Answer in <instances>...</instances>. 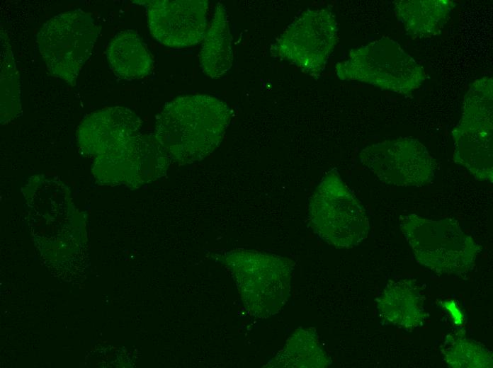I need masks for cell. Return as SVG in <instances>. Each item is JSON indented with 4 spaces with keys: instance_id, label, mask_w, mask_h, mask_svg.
I'll return each mask as SVG.
<instances>
[{
    "instance_id": "cell-1",
    "label": "cell",
    "mask_w": 493,
    "mask_h": 368,
    "mask_svg": "<svg viewBox=\"0 0 493 368\" xmlns=\"http://www.w3.org/2000/svg\"><path fill=\"white\" fill-rule=\"evenodd\" d=\"M230 119L229 106L217 98L181 96L167 103L158 115L154 135L170 162L193 163L220 146Z\"/></svg>"
},
{
    "instance_id": "cell-2",
    "label": "cell",
    "mask_w": 493,
    "mask_h": 368,
    "mask_svg": "<svg viewBox=\"0 0 493 368\" xmlns=\"http://www.w3.org/2000/svg\"><path fill=\"white\" fill-rule=\"evenodd\" d=\"M400 223L416 260L438 274L468 272L481 251L455 219L433 220L409 214L402 215Z\"/></svg>"
},
{
    "instance_id": "cell-3",
    "label": "cell",
    "mask_w": 493,
    "mask_h": 368,
    "mask_svg": "<svg viewBox=\"0 0 493 368\" xmlns=\"http://www.w3.org/2000/svg\"><path fill=\"white\" fill-rule=\"evenodd\" d=\"M307 212L315 234L335 248L356 246L368 235L366 211L336 168L319 183L309 200Z\"/></svg>"
},
{
    "instance_id": "cell-4",
    "label": "cell",
    "mask_w": 493,
    "mask_h": 368,
    "mask_svg": "<svg viewBox=\"0 0 493 368\" xmlns=\"http://www.w3.org/2000/svg\"><path fill=\"white\" fill-rule=\"evenodd\" d=\"M335 71L342 81L366 83L404 96L418 89L426 78L423 67L387 37L351 50Z\"/></svg>"
},
{
    "instance_id": "cell-5",
    "label": "cell",
    "mask_w": 493,
    "mask_h": 368,
    "mask_svg": "<svg viewBox=\"0 0 493 368\" xmlns=\"http://www.w3.org/2000/svg\"><path fill=\"white\" fill-rule=\"evenodd\" d=\"M453 160L480 181H493V79L472 82L463 102L461 119L451 131Z\"/></svg>"
},
{
    "instance_id": "cell-6",
    "label": "cell",
    "mask_w": 493,
    "mask_h": 368,
    "mask_svg": "<svg viewBox=\"0 0 493 368\" xmlns=\"http://www.w3.org/2000/svg\"><path fill=\"white\" fill-rule=\"evenodd\" d=\"M99 33L100 28L91 15L77 9L45 22L37 34L36 42L50 72L74 86Z\"/></svg>"
},
{
    "instance_id": "cell-7",
    "label": "cell",
    "mask_w": 493,
    "mask_h": 368,
    "mask_svg": "<svg viewBox=\"0 0 493 368\" xmlns=\"http://www.w3.org/2000/svg\"><path fill=\"white\" fill-rule=\"evenodd\" d=\"M242 297L254 314L268 317L279 312L291 292L294 262L272 254L238 251L227 258Z\"/></svg>"
},
{
    "instance_id": "cell-8",
    "label": "cell",
    "mask_w": 493,
    "mask_h": 368,
    "mask_svg": "<svg viewBox=\"0 0 493 368\" xmlns=\"http://www.w3.org/2000/svg\"><path fill=\"white\" fill-rule=\"evenodd\" d=\"M338 42L335 16L328 8L308 10L271 44V55L319 76Z\"/></svg>"
},
{
    "instance_id": "cell-9",
    "label": "cell",
    "mask_w": 493,
    "mask_h": 368,
    "mask_svg": "<svg viewBox=\"0 0 493 368\" xmlns=\"http://www.w3.org/2000/svg\"><path fill=\"white\" fill-rule=\"evenodd\" d=\"M169 163L154 135L140 132L96 156L92 173L101 185L138 188L162 176Z\"/></svg>"
},
{
    "instance_id": "cell-10",
    "label": "cell",
    "mask_w": 493,
    "mask_h": 368,
    "mask_svg": "<svg viewBox=\"0 0 493 368\" xmlns=\"http://www.w3.org/2000/svg\"><path fill=\"white\" fill-rule=\"evenodd\" d=\"M361 163L382 183L422 187L435 176L436 163L426 147L411 137H400L368 145L359 154Z\"/></svg>"
},
{
    "instance_id": "cell-11",
    "label": "cell",
    "mask_w": 493,
    "mask_h": 368,
    "mask_svg": "<svg viewBox=\"0 0 493 368\" xmlns=\"http://www.w3.org/2000/svg\"><path fill=\"white\" fill-rule=\"evenodd\" d=\"M152 36L169 47H187L205 36L208 1L205 0L144 1Z\"/></svg>"
},
{
    "instance_id": "cell-12",
    "label": "cell",
    "mask_w": 493,
    "mask_h": 368,
    "mask_svg": "<svg viewBox=\"0 0 493 368\" xmlns=\"http://www.w3.org/2000/svg\"><path fill=\"white\" fill-rule=\"evenodd\" d=\"M142 121L129 108H106L91 113L80 123L77 142L84 154H104L141 132Z\"/></svg>"
},
{
    "instance_id": "cell-13",
    "label": "cell",
    "mask_w": 493,
    "mask_h": 368,
    "mask_svg": "<svg viewBox=\"0 0 493 368\" xmlns=\"http://www.w3.org/2000/svg\"><path fill=\"white\" fill-rule=\"evenodd\" d=\"M380 317L403 328H414L423 324L426 313L415 283L411 280L390 281L378 299Z\"/></svg>"
},
{
    "instance_id": "cell-14",
    "label": "cell",
    "mask_w": 493,
    "mask_h": 368,
    "mask_svg": "<svg viewBox=\"0 0 493 368\" xmlns=\"http://www.w3.org/2000/svg\"><path fill=\"white\" fill-rule=\"evenodd\" d=\"M395 16L407 35L426 38L441 34L455 6L450 0H397Z\"/></svg>"
},
{
    "instance_id": "cell-15",
    "label": "cell",
    "mask_w": 493,
    "mask_h": 368,
    "mask_svg": "<svg viewBox=\"0 0 493 368\" xmlns=\"http://www.w3.org/2000/svg\"><path fill=\"white\" fill-rule=\"evenodd\" d=\"M106 57L112 71L123 79H140L152 71V57L132 30L121 31L114 36L107 47Z\"/></svg>"
},
{
    "instance_id": "cell-16",
    "label": "cell",
    "mask_w": 493,
    "mask_h": 368,
    "mask_svg": "<svg viewBox=\"0 0 493 368\" xmlns=\"http://www.w3.org/2000/svg\"><path fill=\"white\" fill-rule=\"evenodd\" d=\"M200 52V64L203 72L212 79L225 74L233 62L232 40L227 11L218 3L210 24L206 30Z\"/></svg>"
},
{
    "instance_id": "cell-17",
    "label": "cell",
    "mask_w": 493,
    "mask_h": 368,
    "mask_svg": "<svg viewBox=\"0 0 493 368\" xmlns=\"http://www.w3.org/2000/svg\"><path fill=\"white\" fill-rule=\"evenodd\" d=\"M331 359L320 345L314 328H298L273 359L272 367L324 368Z\"/></svg>"
},
{
    "instance_id": "cell-18",
    "label": "cell",
    "mask_w": 493,
    "mask_h": 368,
    "mask_svg": "<svg viewBox=\"0 0 493 368\" xmlns=\"http://www.w3.org/2000/svg\"><path fill=\"white\" fill-rule=\"evenodd\" d=\"M1 122H9L21 111V84L6 33L1 30Z\"/></svg>"
},
{
    "instance_id": "cell-19",
    "label": "cell",
    "mask_w": 493,
    "mask_h": 368,
    "mask_svg": "<svg viewBox=\"0 0 493 368\" xmlns=\"http://www.w3.org/2000/svg\"><path fill=\"white\" fill-rule=\"evenodd\" d=\"M442 355L451 367H492V355L462 333L450 334L441 346Z\"/></svg>"
}]
</instances>
